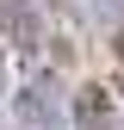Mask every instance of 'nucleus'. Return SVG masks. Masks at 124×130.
<instances>
[{
	"label": "nucleus",
	"mask_w": 124,
	"mask_h": 130,
	"mask_svg": "<svg viewBox=\"0 0 124 130\" xmlns=\"http://www.w3.org/2000/svg\"><path fill=\"white\" fill-rule=\"evenodd\" d=\"M12 124H19V130H74L56 74H31L25 87L12 93Z\"/></svg>",
	"instance_id": "f257e3e1"
},
{
	"label": "nucleus",
	"mask_w": 124,
	"mask_h": 130,
	"mask_svg": "<svg viewBox=\"0 0 124 130\" xmlns=\"http://www.w3.org/2000/svg\"><path fill=\"white\" fill-rule=\"evenodd\" d=\"M0 37L19 56H37L43 50V12L31 6V0H0Z\"/></svg>",
	"instance_id": "7ed1b4c3"
},
{
	"label": "nucleus",
	"mask_w": 124,
	"mask_h": 130,
	"mask_svg": "<svg viewBox=\"0 0 124 130\" xmlns=\"http://www.w3.org/2000/svg\"><path fill=\"white\" fill-rule=\"evenodd\" d=\"M118 130H124V118H118Z\"/></svg>",
	"instance_id": "423d86ee"
},
{
	"label": "nucleus",
	"mask_w": 124,
	"mask_h": 130,
	"mask_svg": "<svg viewBox=\"0 0 124 130\" xmlns=\"http://www.w3.org/2000/svg\"><path fill=\"white\" fill-rule=\"evenodd\" d=\"M0 80H6V62H0Z\"/></svg>",
	"instance_id": "39448f33"
},
{
	"label": "nucleus",
	"mask_w": 124,
	"mask_h": 130,
	"mask_svg": "<svg viewBox=\"0 0 124 130\" xmlns=\"http://www.w3.org/2000/svg\"><path fill=\"white\" fill-rule=\"evenodd\" d=\"M68 118H74V130H118L124 105L112 99V87H105V80H81V87H74V99H68Z\"/></svg>",
	"instance_id": "f03ea898"
},
{
	"label": "nucleus",
	"mask_w": 124,
	"mask_h": 130,
	"mask_svg": "<svg viewBox=\"0 0 124 130\" xmlns=\"http://www.w3.org/2000/svg\"><path fill=\"white\" fill-rule=\"evenodd\" d=\"M112 56H118V68H124V25L112 31Z\"/></svg>",
	"instance_id": "20e7f679"
}]
</instances>
